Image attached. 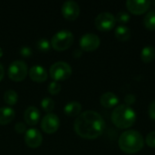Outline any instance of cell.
I'll return each mask as SVG.
<instances>
[{"instance_id": "obj_13", "label": "cell", "mask_w": 155, "mask_h": 155, "mask_svg": "<svg viewBox=\"0 0 155 155\" xmlns=\"http://www.w3.org/2000/svg\"><path fill=\"white\" fill-rule=\"evenodd\" d=\"M29 77L36 83H43L47 79V72L41 65H34L29 69Z\"/></svg>"}, {"instance_id": "obj_12", "label": "cell", "mask_w": 155, "mask_h": 155, "mask_svg": "<svg viewBox=\"0 0 155 155\" xmlns=\"http://www.w3.org/2000/svg\"><path fill=\"white\" fill-rule=\"evenodd\" d=\"M151 5L150 1H135V0H128L126 2L127 9L134 15H139L146 13L149 10Z\"/></svg>"}, {"instance_id": "obj_27", "label": "cell", "mask_w": 155, "mask_h": 155, "mask_svg": "<svg viewBox=\"0 0 155 155\" xmlns=\"http://www.w3.org/2000/svg\"><path fill=\"white\" fill-rule=\"evenodd\" d=\"M135 100H136V98L133 94H128L124 97V102H125L126 105H128V106H131L132 104H134L135 103Z\"/></svg>"}, {"instance_id": "obj_28", "label": "cell", "mask_w": 155, "mask_h": 155, "mask_svg": "<svg viewBox=\"0 0 155 155\" xmlns=\"http://www.w3.org/2000/svg\"><path fill=\"white\" fill-rule=\"evenodd\" d=\"M15 130L17 134H24L26 132V125L23 123H17L15 125Z\"/></svg>"}, {"instance_id": "obj_26", "label": "cell", "mask_w": 155, "mask_h": 155, "mask_svg": "<svg viewBox=\"0 0 155 155\" xmlns=\"http://www.w3.org/2000/svg\"><path fill=\"white\" fill-rule=\"evenodd\" d=\"M145 142L148 146H150L152 148H155V131L151 132L149 134H147Z\"/></svg>"}, {"instance_id": "obj_19", "label": "cell", "mask_w": 155, "mask_h": 155, "mask_svg": "<svg viewBox=\"0 0 155 155\" xmlns=\"http://www.w3.org/2000/svg\"><path fill=\"white\" fill-rule=\"evenodd\" d=\"M155 58V48L153 46L147 45L143 48L141 52V59L144 63H151Z\"/></svg>"}, {"instance_id": "obj_31", "label": "cell", "mask_w": 155, "mask_h": 155, "mask_svg": "<svg viewBox=\"0 0 155 155\" xmlns=\"http://www.w3.org/2000/svg\"><path fill=\"white\" fill-rule=\"evenodd\" d=\"M4 75H5V69H4L3 65L0 64V82H1L2 79L4 78Z\"/></svg>"}, {"instance_id": "obj_9", "label": "cell", "mask_w": 155, "mask_h": 155, "mask_svg": "<svg viewBox=\"0 0 155 155\" xmlns=\"http://www.w3.org/2000/svg\"><path fill=\"white\" fill-rule=\"evenodd\" d=\"M60 127V119L54 114H47L41 122V128L46 134H54Z\"/></svg>"}, {"instance_id": "obj_1", "label": "cell", "mask_w": 155, "mask_h": 155, "mask_svg": "<svg viewBox=\"0 0 155 155\" xmlns=\"http://www.w3.org/2000/svg\"><path fill=\"white\" fill-rule=\"evenodd\" d=\"M75 133L84 139L94 140L101 136L105 128L104 118L94 111L80 114L74 121Z\"/></svg>"}, {"instance_id": "obj_8", "label": "cell", "mask_w": 155, "mask_h": 155, "mask_svg": "<svg viewBox=\"0 0 155 155\" xmlns=\"http://www.w3.org/2000/svg\"><path fill=\"white\" fill-rule=\"evenodd\" d=\"M80 47L83 51L85 52H93L96 50L100 45V38L97 35L88 33L84 35L79 41Z\"/></svg>"}, {"instance_id": "obj_25", "label": "cell", "mask_w": 155, "mask_h": 155, "mask_svg": "<svg viewBox=\"0 0 155 155\" xmlns=\"http://www.w3.org/2000/svg\"><path fill=\"white\" fill-rule=\"evenodd\" d=\"M61 91V84L58 82L53 81L49 84L48 85V92L49 94H53V95H56L57 94H59Z\"/></svg>"}, {"instance_id": "obj_21", "label": "cell", "mask_w": 155, "mask_h": 155, "mask_svg": "<svg viewBox=\"0 0 155 155\" xmlns=\"http://www.w3.org/2000/svg\"><path fill=\"white\" fill-rule=\"evenodd\" d=\"M4 101L8 105H15L18 101L17 93L14 90H7L4 94Z\"/></svg>"}, {"instance_id": "obj_14", "label": "cell", "mask_w": 155, "mask_h": 155, "mask_svg": "<svg viewBox=\"0 0 155 155\" xmlns=\"http://www.w3.org/2000/svg\"><path fill=\"white\" fill-rule=\"evenodd\" d=\"M25 122L31 126L35 125L40 119V112L35 106H29L25 109L24 114Z\"/></svg>"}, {"instance_id": "obj_24", "label": "cell", "mask_w": 155, "mask_h": 155, "mask_svg": "<svg viewBox=\"0 0 155 155\" xmlns=\"http://www.w3.org/2000/svg\"><path fill=\"white\" fill-rule=\"evenodd\" d=\"M130 19H131L130 15L127 12H124V11L119 12L117 14L116 17H115L116 22H118L120 24H123V25H124V24H127L130 21Z\"/></svg>"}, {"instance_id": "obj_5", "label": "cell", "mask_w": 155, "mask_h": 155, "mask_svg": "<svg viewBox=\"0 0 155 155\" xmlns=\"http://www.w3.org/2000/svg\"><path fill=\"white\" fill-rule=\"evenodd\" d=\"M49 74L51 78L55 81H64L68 79L72 74V67L69 64L59 61L53 64L49 69Z\"/></svg>"}, {"instance_id": "obj_29", "label": "cell", "mask_w": 155, "mask_h": 155, "mask_svg": "<svg viewBox=\"0 0 155 155\" xmlns=\"http://www.w3.org/2000/svg\"><path fill=\"white\" fill-rule=\"evenodd\" d=\"M20 54L24 57H29L32 55V50L30 47L24 46L20 49Z\"/></svg>"}, {"instance_id": "obj_32", "label": "cell", "mask_w": 155, "mask_h": 155, "mask_svg": "<svg viewBox=\"0 0 155 155\" xmlns=\"http://www.w3.org/2000/svg\"><path fill=\"white\" fill-rule=\"evenodd\" d=\"M2 55H3V50H2V48L0 47V58L2 57Z\"/></svg>"}, {"instance_id": "obj_17", "label": "cell", "mask_w": 155, "mask_h": 155, "mask_svg": "<svg viewBox=\"0 0 155 155\" xmlns=\"http://www.w3.org/2000/svg\"><path fill=\"white\" fill-rule=\"evenodd\" d=\"M82 111V105L80 103L76 102V101H72L69 102L68 104H65L64 108V114L69 116V117H75L78 116L80 114Z\"/></svg>"}, {"instance_id": "obj_15", "label": "cell", "mask_w": 155, "mask_h": 155, "mask_svg": "<svg viewBox=\"0 0 155 155\" xmlns=\"http://www.w3.org/2000/svg\"><path fill=\"white\" fill-rule=\"evenodd\" d=\"M100 102L101 104L105 107V108H114L115 107L118 103H119V98L117 97V95L112 92H107L102 94L101 98H100Z\"/></svg>"}, {"instance_id": "obj_4", "label": "cell", "mask_w": 155, "mask_h": 155, "mask_svg": "<svg viewBox=\"0 0 155 155\" xmlns=\"http://www.w3.org/2000/svg\"><path fill=\"white\" fill-rule=\"evenodd\" d=\"M74 43V35L71 31L63 29L55 33L51 39V45L56 51H64Z\"/></svg>"}, {"instance_id": "obj_3", "label": "cell", "mask_w": 155, "mask_h": 155, "mask_svg": "<svg viewBox=\"0 0 155 155\" xmlns=\"http://www.w3.org/2000/svg\"><path fill=\"white\" fill-rule=\"evenodd\" d=\"M112 121L120 129H127L134 125L136 121L135 111L126 104H120L113 111Z\"/></svg>"}, {"instance_id": "obj_23", "label": "cell", "mask_w": 155, "mask_h": 155, "mask_svg": "<svg viewBox=\"0 0 155 155\" xmlns=\"http://www.w3.org/2000/svg\"><path fill=\"white\" fill-rule=\"evenodd\" d=\"M50 42L46 38H41L36 43V48L40 52H47L50 49Z\"/></svg>"}, {"instance_id": "obj_20", "label": "cell", "mask_w": 155, "mask_h": 155, "mask_svg": "<svg viewBox=\"0 0 155 155\" xmlns=\"http://www.w3.org/2000/svg\"><path fill=\"white\" fill-rule=\"evenodd\" d=\"M143 24L145 27L149 30H155V10L149 11L143 19Z\"/></svg>"}, {"instance_id": "obj_2", "label": "cell", "mask_w": 155, "mask_h": 155, "mask_svg": "<svg viewBox=\"0 0 155 155\" xmlns=\"http://www.w3.org/2000/svg\"><path fill=\"white\" fill-rule=\"evenodd\" d=\"M120 149L128 154H134L140 152L144 145L143 135L134 130H129L123 133L118 141Z\"/></svg>"}, {"instance_id": "obj_7", "label": "cell", "mask_w": 155, "mask_h": 155, "mask_svg": "<svg viewBox=\"0 0 155 155\" xmlns=\"http://www.w3.org/2000/svg\"><path fill=\"white\" fill-rule=\"evenodd\" d=\"M116 20L113 14L109 12H104L99 14L94 20L96 28L100 31H110L115 25Z\"/></svg>"}, {"instance_id": "obj_6", "label": "cell", "mask_w": 155, "mask_h": 155, "mask_svg": "<svg viewBox=\"0 0 155 155\" xmlns=\"http://www.w3.org/2000/svg\"><path fill=\"white\" fill-rule=\"evenodd\" d=\"M8 77L15 82H21L25 80L28 74V67L22 60H15L12 62L8 67Z\"/></svg>"}, {"instance_id": "obj_22", "label": "cell", "mask_w": 155, "mask_h": 155, "mask_svg": "<svg viewBox=\"0 0 155 155\" xmlns=\"http://www.w3.org/2000/svg\"><path fill=\"white\" fill-rule=\"evenodd\" d=\"M41 106H42V108H43V110L45 112L50 114L54 110V102L50 97H45V98H44L42 100Z\"/></svg>"}, {"instance_id": "obj_30", "label": "cell", "mask_w": 155, "mask_h": 155, "mask_svg": "<svg viewBox=\"0 0 155 155\" xmlns=\"http://www.w3.org/2000/svg\"><path fill=\"white\" fill-rule=\"evenodd\" d=\"M149 115L152 119L155 120V100L153 101L149 105Z\"/></svg>"}, {"instance_id": "obj_10", "label": "cell", "mask_w": 155, "mask_h": 155, "mask_svg": "<svg viewBox=\"0 0 155 155\" xmlns=\"http://www.w3.org/2000/svg\"><path fill=\"white\" fill-rule=\"evenodd\" d=\"M62 15L69 21L75 20L80 15V7L78 4L73 0L65 1L62 5Z\"/></svg>"}, {"instance_id": "obj_11", "label": "cell", "mask_w": 155, "mask_h": 155, "mask_svg": "<svg viewBox=\"0 0 155 155\" xmlns=\"http://www.w3.org/2000/svg\"><path fill=\"white\" fill-rule=\"evenodd\" d=\"M25 142L30 148H38L43 143L42 134L35 128L26 130L25 134Z\"/></svg>"}, {"instance_id": "obj_16", "label": "cell", "mask_w": 155, "mask_h": 155, "mask_svg": "<svg viewBox=\"0 0 155 155\" xmlns=\"http://www.w3.org/2000/svg\"><path fill=\"white\" fill-rule=\"evenodd\" d=\"M15 116V112L11 107L0 108V125L10 124Z\"/></svg>"}, {"instance_id": "obj_33", "label": "cell", "mask_w": 155, "mask_h": 155, "mask_svg": "<svg viewBox=\"0 0 155 155\" xmlns=\"http://www.w3.org/2000/svg\"><path fill=\"white\" fill-rule=\"evenodd\" d=\"M153 5H154V6H155V1H153Z\"/></svg>"}, {"instance_id": "obj_18", "label": "cell", "mask_w": 155, "mask_h": 155, "mask_svg": "<svg viewBox=\"0 0 155 155\" xmlns=\"http://www.w3.org/2000/svg\"><path fill=\"white\" fill-rule=\"evenodd\" d=\"M114 35H115V37L119 41L125 42V41H128L131 38V30H130L129 27L122 25H119L115 29Z\"/></svg>"}]
</instances>
